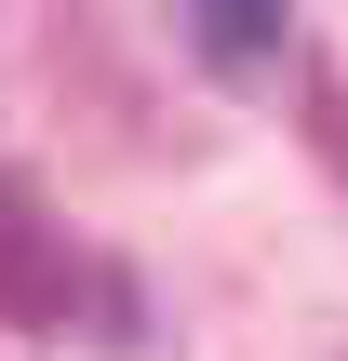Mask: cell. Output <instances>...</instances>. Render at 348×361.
<instances>
[{
  "mask_svg": "<svg viewBox=\"0 0 348 361\" xmlns=\"http://www.w3.org/2000/svg\"><path fill=\"white\" fill-rule=\"evenodd\" d=\"M67 295H80V255H67L54 201H40L27 174H0V322L54 335V322H67Z\"/></svg>",
  "mask_w": 348,
  "mask_h": 361,
  "instance_id": "1",
  "label": "cell"
},
{
  "mask_svg": "<svg viewBox=\"0 0 348 361\" xmlns=\"http://www.w3.org/2000/svg\"><path fill=\"white\" fill-rule=\"evenodd\" d=\"M174 40H188L228 94H268V80L295 67V13H282V0H174Z\"/></svg>",
  "mask_w": 348,
  "mask_h": 361,
  "instance_id": "2",
  "label": "cell"
}]
</instances>
